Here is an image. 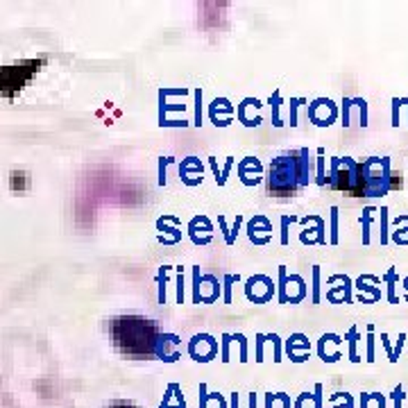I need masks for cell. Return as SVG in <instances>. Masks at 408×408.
I'll use <instances>...</instances> for the list:
<instances>
[{
    "label": "cell",
    "mask_w": 408,
    "mask_h": 408,
    "mask_svg": "<svg viewBox=\"0 0 408 408\" xmlns=\"http://www.w3.org/2000/svg\"><path fill=\"white\" fill-rule=\"evenodd\" d=\"M195 125H202V89H195Z\"/></svg>",
    "instance_id": "27"
},
{
    "label": "cell",
    "mask_w": 408,
    "mask_h": 408,
    "mask_svg": "<svg viewBox=\"0 0 408 408\" xmlns=\"http://www.w3.org/2000/svg\"><path fill=\"white\" fill-rule=\"evenodd\" d=\"M388 241V206H381V245H386Z\"/></svg>",
    "instance_id": "25"
},
{
    "label": "cell",
    "mask_w": 408,
    "mask_h": 408,
    "mask_svg": "<svg viewBox=\"0 0 408 408\" xmlns=\"http://www.w3.org/2000/svg\"><path fill=\"white\" fill-rule=\"evenodd\" d=\"M168 272H170V268L168 266H164L162 270H159V304H164L166 302V277H168Z\"/></svg>",
    "instance_id": "26"
},
{
    "label": "cell",
    "mask_w": 408,
    "mask_h": 408,
    "mask_svg": "<svg viewBox=\"0 0 408 408\" xmlns=\"http://www.w3.org/2000/svg\"><path fill=\"white\" fill-rule=\"evenodd\" d=\"M315 166H318L315 182L320 184V187H327V172H325V147H318V159H315Z\"/></svg>",
    "instance_id": "20"
},
{
    "label": "cell",
    "mask_w": 408,
    "mask_h": 408,
    "mask_svg": "<svg viewBox=\"0 0 408 408\" xmlns=\"http://www.w3.org/2000/svg\"><path fill=\"white\" fill-rule=\"evenodd\" d=\"M329 243H331V245L338 243V206H331V234H329Z\"/></svg>",
    "instance_id": "24"
},
{
    "label": "cell",
    "mask_w": 408,
    "mask_h": 408,
    "mask_svg": "<svg viewBox=\"0 0 408 408\" xmlns=\"http://www.w3.org/2000/svg\"><path fill=\"white\" fill-rule=\"evenodd\" d=\"M345 340L350 342V361L358 363V361H361V356H358V352H356V345H358V340H361V336H358V329L352 327L347 333H345Z\"/></svg>",
    "instance_id": "19"
},
{
    "label": "cell",
    "mask_w": 408,
    "mask_h": 408,
    "mask_svg": "<svg viewBox=\"0 0 408 408\" xmlns=\"http://www.w3.org/2000/svg\"><path fill=\"white\" fill-rule=\"evenodd\" d=\"M404 107L408 109V98H404ZM406 125H408V122H406Z\"/></svg>",
    "instance_id": "39"
},
{
    "label": "cell",
    "mask_w": 408,
    "mask_h": 408,
    "mask_svg": "<svg viewBox=\"0 0 408 408\" xmlns=\"http://www.w3.org/2000/svg\"><path fill=\"white\" fill-rule=\"evenodd\" d=\"M404 107V98H394L392 100V125L399 127V111Z\"/></svg>",
    "instance_id": "32"
},
{
    "label": "cell",
    "mask_w": 408,
    "mask_h": 408,
    "mask_svg": "<svg viewBox=\"0 0 408 408\" xmlns=\"http://www.w3.org/2000/svg\"><path fill=\"white\" fill-rule=\"evenodd\" d=\"M325 229H327L325 220L320 218V216H315V227H313V229H311V227H306V229L300 234V241H302L304 245H313V243L325 245V243H327V234H325Z\"/></svg>",
    "instance_id": "12"
},
{
    "label": "cell",
    "mask_w": 408,
    "mask_h": 408,
    "mask_svg": "<svg viewBox=\"0 0 408 408\" xmlns=\"http://www.w3.org/2000/svg\"><path fill=\"white\" fill-rule=\"evenodd\" d=\"M298 166H300V187H308L313 182V159L308 155L306 147L298 152Z\"/></svg>",
    "instance_id": "13"
},
{
    "label": "cell",
    "mask_w": 408,
    "mask_h": 408,
    "mask_svg": "<svg viewBox=\"0 0 408 408\" xmlns=\"http://www.w3.org/2000/svg\"><path fill=\"white\" fill-rule=\"evenodd\" d=\"M372 331H375V327L370 325L367 327V358H365V361H370V363L375 361V336H372Z\"/></svg>",
    "instance_id": "31"
},
{
    "label": "cell",
    "mask_w": 408,
    "mask_h": 408,
    "mask_svg": "<svg viewBox=\"0 0 408 408\" xmlns=\"http://www.w3.org/2000/svg\"><path fill=\"white\" fill-rule=\"evenodd\" d=\"M361 408H386V402L379 392H372V394H363L361 397Z\"/></svg>",
    "instance_id": "23"
},
{
    "label": "cell",
    "mask_w": 408,
    "mask_h": 408,
    "mask_svg": "<svg viewBox=\"0 0 408 408\" xmlns=\"http://www.w3.org/2000/svg\"><path fill=\"white\" fill-rule=\"evenodd\" d=\"M270 107H272V125L275 127H281L283 122H281V118H279V107H281V93L279 91H275L270 95Z\"/></svg>",
    "instance_id": "21"
},
{
    "label": "cell",
    "mask_w": 408,
    "mask_h": 408,
    "mask_svg": "<svg viewBox=\"0 0 408 408\" xmlns=\"http://www.w3.org/2000/svg\"><path fill=\"white\" fill-rule=\"evenodd\" d=\"M327 182L331 184L336 191H345L352 197H361L363 195V184L358 177V164L350 157H333L331 159V170Z\"/></svg>",
    "instance_id": "4"
},
{
    "label": "cell",
    "mask_w": 408,
    "mask_h": 408,
    "mask_svg": "<svg viewBox=\"0 0 408 408\" xmlns=\"http://www.w3.org/2000/svg\"><path fill=\"white\" fill-rule=\"evenodd\" d=\"M308 295L306 281L300 275H286V266H279V302L281 304H298Z\"/></svg>",
    "instance_id": "5"
},
{
    "label": "cell",
    "mask_w": 408,
    "mask_h": 408,
    "mask_svg": "<svg viewBox=\"0 0 408 408\" xmlns=\"http://www.w3.org/2000/svg\"><path fill=\"white\" fill-rule=\"evenodd\" d=\"M245 295H247V300L254 302V304L270 302L272 295H275V283H272V279L266 277V275H256L252 279H247Z\"/></svg>",
    "instance_id": "7"
},
{
    "label": "cell",
    "mask_w": 408,
    "mask_h": 408,
    "mask_svg": "<svg viewBox=\"0 0 408 408\" xmlns=\"http://www.w3.org/2000/svg\"><path fill=\"white\" fill-rule=\"evenodd\" d=\"M338 277V281L342 283V286H338V288H329V293H327V298H329V302H333V304H352L354 302V298H352V279L347 277V275H336Z\"/></svg>",
    "instance_id": "10"
},
{
    "label": "cell",
    "mask_w": 408,
    "mask_h": 408,
    "mask_svg": "<svg viewBox=\"0 0 408 408\" xmlns=\"http://www.w3.org/2000/svg\"><path fill=\"white\" fill-rule=\"evenodd\" d=\"M300 189V166L295 155H281L272 159L268 170V193L272 195H293Z\"/></svg>",
    "instance_id": "2"
},
{
    "label": "cell",
    "mask_w": 408,
    "mask_h": 408,
    "mask_svg": "<svg viewBox=\"0 0 408 408\" xmlns=\"http://www.w3.org/2000/svg\"><path fill=\"white\" fill-rule=\"evenodd\" d=\"M114 338L120 352L130 356H150L157 347V327L152 320L145 318H118L114 323Z\"/></svg>",
    "instance_id": "1"
},
{
    "label": "cell",
    "mask_w": 408,
    "mask_h": 408,
    "mask_svg": "<svg viewBox=\"0 0 408 408\" xmlns=\"http://www.w3.org/2000/svg\"><path fill=\"white\" fill-rule=\"evenodd\" d=\"M340 342H342V338L338 336V333H325V336L318 340V354H320V358H323L325 363H336L342 354L340 352H329V345H340Z\"/></svg>",
    "instance_id": "11"
},
{
    "label": "cell",
    "mask_w": 408,
    "mask_h": 408,
    "mask_svg": "<svg viewBox=\"0 0 408 408\" xmlns=\"http://www.w3.org/2000/svg\"><path fill=\"white\" fill-rule=\"evenodd\" d=\"M390 159L370 157L358 164V177L363 184V197H381L390 191Z\"/></svg>",
    "instance_id": "3"
},
{
    "label": "cell",
    "mask_w": 408,
    "mask_h": 408,
    "mask_svg": "<svg viewBox=\"0 0 408 408\" xmlns=\"http://www.w3.org/2000/svg\"><path fill=\"white\" fill-rule=\"evenodd\" d=\"M404 295H406V300H408V277L404 279Z\"/></svg>",
    "instance_id": "38"
},
{
    "label": "cell",
    "mask_w": 408,
    "mask_h": 408,
    "mask_svg": "<svg viewBox=\"0 0 408 408\" xmlns=\"http://www.w3.org/2000/svg\"><path fill=\"white\" fill-rule=\"evenodd\" d=\"M298 220L295 216H283L281 218V245H288V225Z\"/></svg>",
    "instance_id": "28"
},
{
    "label": "cell",
    "mask_w": 408,
    "mask_h": 408,
    "mask_svg": "<svg viewBox=\"0 0 408 408\" xmlns=\"http://www.w3.org/2000/svg\"><path fill=\"white\" fill-rule=\"evenodd\" d=\"M311 302L320 304V266H313V295H311Z\"/></svg>",
    "instance_id": "29"
},
{
    "label": "cell",
    "mask_w": 408,
    "mask_h": 408,
    "mask_svg": "<svg viewBox=\"0 0 408 408\" xmlns=\"http://www.w3.org/2000/svg\"><path fill=\"white\" fill-rule=\"evenodd\" d=\"M182 300H184V272L182 268H177V302L182 304Z\"/></svg>",
    "instance_id": "36"
},
{
    "label": "cell",
    "mask_w": 408,
    "mask_h": 408,
    "mask_svg": "<svg viewBox=\"0 0 408 408\" xmlns=\"http://www.w3.org/2000/svg\"><path fill=\"white\" fill-rule=\"evenodd\" d=\"M308 352H311V345H308V338L304 336V333H295V336L288 338V354L295 363L306 361Z\"/></svg>",
    "instance_id": "9"
},
{
    "label": "cell",
    "mask_w": 408,
    "mask_h": 408,
    "mask_svg": "<svg viewBox=\"0 0 408 408\" xmlns=\"http://www.w3.org/2000/svg\"><path fill=\"white\" fill-rule=\"evenodd\" d=\"M377 209L375 206H367L363 209V216H361V225H363V243H370V225H372V216H375Z\"/></svg>",
    "instance_id": "22"
},
{
    "label": "cell",
    "mask_w": 408,
    "mask_h": 408,
    "mask_svg": "<svg viewBox=\"0 0 408 408\" xmlns=\"http://www.w3.org/2000/svg\"><path fill=\"white\" fill-rule=\"evenodd\" d=\"M234 281H239V275L236 277H234V275H227L225 277V302L227 304H231V283Z\"/></svg>",
    "instance_id": "35"
},
{
    "label": "cell",
    "mask_w": 408,
    "mask_h": 408,
    "mask_svg": "<svg viewBox=\"0 0 408 408\" xmlns=\"http://www.w3.org/2000/svg\"><path fill=\"white\" fill-rule=\"evenodd\" d=\"M392 399H394V408H402V399H404V388H394L392 392Z\"/></svg>",
    "instance_id": "37"
},
{
    "label": "cell",
    "mask_w": 408,
    "mask_h": 408,
    "mask_svg": "<svg viewBox=\"0 0 408 408\" xmlns=\"http://www.w3.org/2000/svg\"><path fill=\"white\" fill-rule=\"evenodd\" d=\"M404 340H406V333H399V340H397V345H394V350H392V354H390V361H392V363H397V361H399V354H402V347H404Z\"/></svg>",
    "instance_id": "34"
},
{
    "label": "cell",
    "mask_w": 408,
    "mask_h": 408,
    "mask_svg": "<svg viewBox=\"0 0 408 408\" xmlns=\"http://www.w3.org/2000/svg\"><path fill=\"white\" fill-rule=\"evenodd\" d=\"M381 281H386L388 283V302L390 304H397L399 298H397V283H399V275H397V270L390 268L386 275L381 277Z\"/></svg>",
    "instance_id": "15"
},
{
    "label": "cell",
    "mask_w": 408,
    "mask_h": 408,
    "mask_svg": "<svg viewBox=\"0 0 408 408\" xmlns=\"http://www.w3.org/2000/svg\"><path fill=\"white\" fill-rule=\"evenodd\" d=\"M247 231H250V241H254L256 245H261V241H258V231L268 234V231H272V225L263 216H254V220L250 222V229H247Z\"/></svg>",
    "instance_id": "18"
},
{
    "label": "cell",
    "mask_w": 408,
    "mask_h": 408,
    "mask_svg": "<svg viewBox=\"0 0 408 408\" xmlns=\"http://www.w3.org/2000/svg\"><path fill=\"white\" fill-rule=\"evenodd\" d=\"M306 100L304 98H293L291 100V125L295 127L298 125V109H300V105H304Z\"/></svg>",
    "instance_id": "30"
},
{
    "label": "cell",
    "mask_w": 408,
    "mask_h": 408,
    "mask_svg": "<svg viewBox=\"0 0 408 408\" xmlns=\"http://www.w3.org/2000/svg\"><path fill=\"white\" fill-rule=\"evenodd\" d=\"M295 408H323V386L318 383L313 394H308V392L300 394V399H298V404H295Z\"/></svg>",
    "instance_id": "14"
},
{
    "label": "cell",
    "mask_w": 408,
    "mask_h": 408,
    "mask_svg": "<svg viewBox=\"0 0 408 408\" xmlns=\"http://www.w3.org/2000/svg\"><path fill=\"white\" fill-rule=\"evenodd\" d=\"M350 109H352V98H345V100H342V127H350L352 125Z\"/></svg>",
    "instance_id": "33"
},
{
    "label": "cell",
    "mask_w": 408,
    "mask_h": 408,
    "mask_svg": "<svg viewBox=\"0 0 408 408\" xmlns=\"http://www.w3.org/2000/svg\"><path fill=\"white\" fill-rule=\"evenodd\" d=\"M220 111H227V114H231V111H234V107L225 100V98H220V100H218V98H216V100H214V105H211V120H214V125H220V127H225V122H227V125H229V120H225V118H220L218 114H220Z\"/></svg>",
    "instance_id": "16"
},
{
    "label": "cell",
    "mask_w": 408,
    "mask_h": 408,
    "mask_svg": "<svg viewBox=\"0 0 408 408\" xmlns=\"http://www.w3.org/2000/svg\"><path fill=\"white\" fill-rule=\"evenodd\" d=\"M394 225H397V229L392 231L390 239L394 243H399V245H408V214L394 218Z\"/></svg>",
    "instance_id": "17"
},
{
    "label": "cell",
    "mask_w": 408,
    "mask_h": 408,
    "mask_svg": "<svg viewBox=\"0 0 408 408\" xmlns=\"http://www.w3.org/2000/svg\"><path fill=\"white\" fill-rule=\"evenodd\" d=\"M216 350H218V342L209 336V333H197V336H193V340L189 342V352L195 361H211Z\"/></svg>",
    "instance_id": "8"
},
{
    "label": "cell",
    "mask_w": 408,
    "mask_h": 408,
    "mask_svg": "<svg viewBox=\"0 0 408 408\" xmlns=\"http://www.w3.org/2000/svg\"><path fill=\"white\" fill-rule=\"evenodd\" d=\"M306 114L311 118L313 125L329 127V125H333V120L338 116V107L333 105V100H329V98H318V100H313L306 107Z\"/></svg>",
    "instance_id": "6"
}]
</instances>
